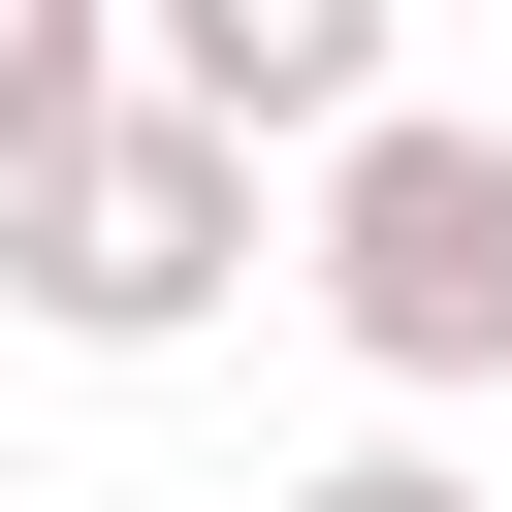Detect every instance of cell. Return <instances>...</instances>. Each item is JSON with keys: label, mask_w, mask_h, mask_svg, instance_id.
I'll return each mask as SVG.
<instances>
[{"label": "cell", "mask_w": 512, "mask_h": 512, "mask_svg": "<svg viewBox=\"0 0 512 512\" xmlns=\"http://www.w3.org/2000/svg\"><path fill=\"white\" fill-rule=\"evenodd\" d=\"M256 256H288V160L224 96H160V64L0 192V320L32 352H192V320H256Z\"/></svg>", "instance_id": "1"}, {"label": "cell", "mask_w": 512, "mask_h": 512, "mask_svg": "<svg viewBox=\"0 0 512 512\" xmlns=\"http://www.w3.org/2000/svg\"><path fill=\"white\" fill-rule=\"evenodd\" d=\"M288 288H320V352H352L384 416H480V384H512V128L352 96V128L288 160Z\"/></svg>", "instance_id": "2"}, {"label": "cell", "mask_w": 512, "mask_h": 512, "mask_svg": "<svg viewBox=\"0 0 512 512\" xmlns=\"http://www.w3.org/2000/svg\"><path fill=\"white\" fill-rule=\"evenodd\" d=\"M128 64H160V96H224L256 160H320L352 96H416V0H128Z\"/></svg>", "instance_id": "3"}, {"label": "cell", "mask_w": 512, "mask_h": 512, "mask_svg": "<svg viewBox=\"0 0 512 512\" xmlns=\"http://www.w3.org/2000/svg\"><path fill=\"white\" fill-rule=\"evenodd\" d=\"M96 96H128V0H0V192H32Z\"/></svg>", "instance_id": "4"}, {"label": "cell", "mask_w": 512, "mask_h": 512, "mask_svg": "<svg viewBox=\"0 0 512 512\" xmlns=\"http://www.w3.org/2000/svg\"><path fill=\"white\" fill-rule=\"evenodd\" d=\"M256 512H480V480H448V448L384 416V448H320V480H256Z\"/></svg>", "instance_id": "5"}]
</instances>
